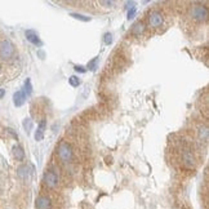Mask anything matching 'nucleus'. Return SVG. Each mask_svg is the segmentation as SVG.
I'll use <instances>...</instances> for the list:
<instances>
[{
    "mask_svg": "<svg viewBox=\"0 0 209 209\" xmlns=\"http://www.w3.org/2000/svg\"><path fill=\"white\" fill-rule=\"evenodd\" d=\"M57 152H58V158L62 163L67 164L72 160V156H74V152H72V148L71 146L68 145L67 142L62 141L60 145H58V148H57Z\"/></svg>",
    "mask_w": 209,
    "mask_h": 209,
    "instance_id": "f257e3e1",
    "label": "nucleus"
},
{
    "mask_svg": "<svg viewBox=\"0 0 209 209\" xmlns=\"http://www.w3.org/2000/svg\"><path fill=\"white\" fill-rule=\"evenodd\" d=\"M14 56V45L9 40H4L0 44V58L1 60H11Z\"/></svg>",
    "mask_w": 209,
    "mask_h": 209,
    "instance_id": "f03ea898",
    "label": "nucleus"
},
{
    "mask_svg": "<svg viewBox=\"0 0 209 209\" xmlns=\"http://www.w3.org/2000/svg\"><path fill=\"white\" fill-rule=\"evenodd\" d=\"M191 15L196 22H203L208 17V8L204 5H195L191 9Z\"/></svg>",
    "mask_w": 209,
    "mask_h": 209,
    "instance_id": "7ed1b4c3",
    "label": "nucleus"
},
{
    "mask_svg": "<svg viewBox=\"0 0 209 209\" xmlns=\"http://www.w3.org/2000/svg\"><path fill=\"white\" fill-rule=\"evenodd\" d=\"M43 181H44V185L48 187V189H56L58 186V177L57 174L52 170H46L44 173V177H43Z\"/></svg>",
    "mask_w": 209,
    "mask_h": 209,
    "instance_id": "20e7f679",
    "label": "nucleus"
},
{
    "mask_svg": "<svg viewBox=\"0 0 209 209\" xmlns=\"http://www.w3.org/2000/svg\"><path fill=\"white\" fill-rule=\"evenodd\" d=\"M164 22V18H163V14L160 13L159 11H154L150 13V17H148V23L151 27H155V29H158V27H160L161 25Z\"/></svg>",
    "mask_w": 209,
    "mask_h": 209,
    "instance_id": "39448f33",
    "label": "nucleus"
},
{
    "mask_svg": "<svg viewBox=\"0 0 209 209\" xmlns=\"http://www.w3.org/2000/svg\"><path fill=\"white\" fill-rule=\"evenodd\" d=\"M36 209H52V200L45 195H40L36 199Z\"/></svg>",
    "mask_w": 209,
    "mask_h": 209,
    "instance_id": "423d86ee",
    "label": "nucleus"
},
{
    "mask_svg": "<svg viewBox=\"0 0 209 209\" xmlns=\"http://www.w3.org/2000/svg\"><path fill=\"white\" fill-rule=\"evenodd\" d=\"M182 159H183V164H185L187 168L194 167L195 158H194V155H192V152L190 151V150H185V152H183V155H182Z\"/></svg>",
    "mask_w": 209,
    "mask_h": 209,
    "instance_id": "0eeeda50",
    "label": "nucleus"
},
{
    "mask_svg": "<svg viewBox=\"0 0 209 209\" xmlns=\"http://www.w3.org/2000/svg\"><path fill=\"white\" fill-rule=\"evenodd\" d=\"M26 37H27V40H29L30 43H32L34 45H42L43 43L40 42V39H39V35L35 32L34 30H27L26 31Z\"/></svg>",
    "mask_w": 209,
    "mask_h": 209,
    "instance_id": "6e6552de",
    "label": "nucleus"
},
{
    "mask_svg": "<svg viewBox=\"0 0 209 209\" xmlns=\"http://www.w3.org/2000/svg\"><path fill=\"white\" fill-rule=\"evenodd\" d=\"M25 101H26V96L23 94L22 90H18V92H15L13 94V103H14V106L21 107V106L25 103Z\"/></svg>",
    "mask_w": 209,
    "mask_h": 209,
    "instance_id": "1a4fd4ad",
    "label": "nucleus"
},
{
    "mask_svg": "<svg viewBox=\"0 0 209 209\" xmlns=\"http://www.w3.org/2000/svg\"><path fill=\"white\" fill-rule=\"evenodd\" d=\"M17 174H18L20 178L27 179L31 176V168L29 167V165H21V167L17 169Z\"/></svg>",
    "mask_w": 209,
    "mask_h": 209,
    "instance_id": "9d476101",
    "label": "nucleus"
},
{
    "mask_svg": "<svg viewBox=\"0 0 209 209\" xmlns=\"http://www.w3.org/2000/svg\"><path fill=\"white\" fill-rule=\"evenodd\" d=\"M45 128H46V121L45 120H42L37 127V130L35 132V139L36 141H42L44 138V132H45Z\"/></svg>",
    "mask_w": 209,
    "mask_h": 209,
    "instance_id": "9b49d317",
    "label": "nucleus"
},
{
    "mask_svg": "<svg viewBox=\"0 0 209 209\" xmlns=\"http://www.w3.org/2000/svg\"><path fill=\"white\" fill-rule=\"evenodd\" d=\"M145 30H146V26H145V23L143 22H137L133 25V27H132V34L133 35H136V36H141L143 32H145Z\"/></svg>",
    "mask_w": 209,
    "mask_h": 209,
    "instance_id": "f8f14e48",
    "label": "nucleus"
},
{
    "mask_svg": "<svg viewBox=\"0 0 209 209\" xmlns=\"http://www.w3.org/2000/svg\"><path fill=\"white\" fill-rule=\"evenodd\" d=\"M13 156L14 159L17 161H22L23 159H25V151H23V148L21 147V146H14L13 147Z\"/></svg>",
    "mask_w": 209,
    "mask_h": 209,
    "instance_id": "ddd939ff",
    "label": "nucleus"
},
{
    "mask_svg": "<svg viewBox=\"0 0 209 209\" xmlns=\"http://www.w3.org/2000/svg\"><path fill=\"white\" fill-rule=\"evenodd\" d=\"M22 125H23L25 132H26V133H30V132H31V129H32V120H31L30 118H26V119L23 120Z\"/></svg>",
    "mask_w": 209,
    "mask_h": 209,
    "instance_id": "4468645a",
    "label": "nucleus"
},
{
    "mask_svg": "<svg viewBox=\"0 0 209 209\" xmlns=\"http://www.w3.org/2000/svg\"><path fill=\"white\" fill-rule=\"evenodd\" d=\"M199 137H200V139H203L204 142L208 141V128L207 127H200V129H199Z\"/></svg>",
    "mask_w": 209,
    "mask_h": 209,
    "instance_id": "2eb2a0df",
    "label": "nucleus"
},
{
    "mask_svg": "<svg viewBox=\"0 0 209 209\" xmlns=\"http://www.w3.org/2000/svg\"><path fill=\"white\" fill-rule=\"evenodd\" d=\"M23 94L25 96H31V93H32V85H31V80L27 79L26 82H25V88H23Z\"/></svg>",
    "mask_w": 209,
    "mask_h": 209,
    "instance_id": "dca6fc26",
    "label": "nucleus"
},
{
    "mask_svg": "<svg viewBox=\"0 0 209 209\" xmlns=\"http://www.w3.org/2000/svg\"><path fill=\"white\" fill-rule=\"evenodd\" d=\"M70 15L72 18H75V20L83 21V22H89L90 21V17H87V15H83V14H79V13H71Z\"/></svg>",
    "mask_w": 209,
    "mask_h": 209,
    "instance_id": "f3484780",
    "label": "nucleus"
},
{
    "mask_svg": "<svg viewBox=\"0 0 209 209\" xmlns=\"http://www.w3.org/2000/svg\"><path fill=\"white\" fill-rule=\"evenodd\" d=\"M68 83H70L71 87H79L80 85V79L77 76H75V75H72V76H70V79H68Z\"/></svg>",
    "mask_w": 209,
    "mask_h": 209,
    "instance_id": "a211bd4d",
    "label": "nucleus"
},
{
    "mask_svg": "<svg viewBox=\"0 0 209 209\" xmlns=\"http://www.w3.org/2000/svg\"><path fill=\"white\" fill-rule=\"evenodd\" d=\"M103 42H105L106 45H110L111 43H112V35H111L110 32H106L105 35H103Z\"/></svg>",
    "mask_w": 209,
    "mask_h": 209,
    "instance_id": "6ab92c4d",
    "label": "nucleus"
},
{
    "mask_svg": "<svg viewBox=\"0 0 209 209\" xmlns=\"http://www.w3.org/2000/svg\"><path fill=\"white\" fill-rule=\"evenodd\" d=\"M97 61H98V57L93 58V60L89 62V63H88V68H89V70H92V71L96 70V67H97Z\"/></svg>",
    "mask_w": 209,
    "mask_h": 209,
    "instance_id": "aec40b11",
    "label": "nucleus"
},
{
    "mask_svg": "<svg viewBox=\"0 0 209 209\" xmlns=\"http://www.w3.org/2000/svg\"><path fill=\"white\" fill-rule=\"evenodd\" d=\"M134 14H136V7H132V9L128 11V20H132L134 17Z\"/></svg>",
    "mask_w": 209,
    "mask_h": 209,
    "instance_id": "412c9836",
    "label": "nucleus"
},
{
    "mask_svg": "<svg viewBox=\"0 0 209 209\" xmlns=\"http://www.w3.org/2000/svg\"><path fill=\"white\" fill-rule=\"evenodd\" d=\"M74 70L76 71V72H80V74L87 72V70H85V68H84L83 66H74Z\"/></svg>",
    "mask_w": 209,
    "mask_h": 209,
    "instance_id": "4be33fe9",
    "label": "nucleus"
},
{
    "mask_svg": "<svg viewBox=\"0 0 209 209\" xmlns=\"http://www.w3.org/2000/svg\"><path fill=\"white\" fill-rule=\"evenodd\" d=\"M99 4H101V5H107V7H111V5H114V1H99Z\"/></svg>",
    "mask_w": 209,
    "mask_h": 209,
    "instance_id": "5701e85b",
    "label": "nucleus"
},
{
    "mask_svg": "<svg viewBox=\"0 0 209 209\" xmlns=\"http://www.w3.org/2000/svg\"><path fill=\"white\" fill-rule=\"evenodd\" d=\"M4 94H5V90L4 89H0V98L4 97Z\"/></svg>",
    "mask_w": 209,
    "mask_h": 209,
    "instance_id": "b1692460",
    "label": "nucleus"
}]
</instances>
